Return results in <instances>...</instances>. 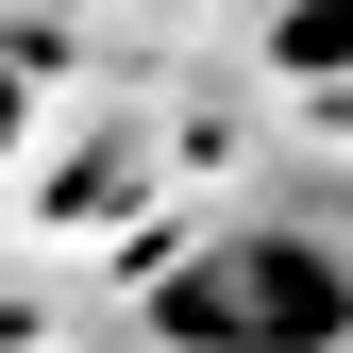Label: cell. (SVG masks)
<instances>
[{
    "label": "cell",
    "mask_w": 353,
    "mask_h": 353,
    "mask_svg": "<svg viewBox=\"0 0 353 353\" xmlns=\"http://www.w3.org/2000/svg\"><path fill=\"white\" fill-rule=\"evenodd\" d=\"M152 320L185 353H336L353 336V270H336V236H303V219H236V236H202L185 270L152 286Z\"/></svg>",
    "instance_id": "6da1fadb"
},
{
    "label": "cell",
    "mask_w": 353,
    "mask_h": 353,
    "mask_svg": "<svg viewBox=\"0 0 353 353\" xmlns=\"http://www.w3.org/2000/svg\"><path fill=\"white\" fill-rule=\"evenodd\" d=\"M286 68H353V0H303V17H286Z\"/></svg>",
    "instance_id": "7a4b0ae2"
},
{
    "label": "cell",
    "mask_w": 353,
    "mask_h": 353,
    "mask_svg": "<svg viewBox=\"0 0 353 353\" xmlns=\"http://www.w3.org/2000/svg\"><path fill=\"white\" fill-rule=\"evenodd\" d=\"M17 135H34V68L0 51V152H17Z\"/></svg>",
    "instance_id": "3957f363"
}]
</instances>
